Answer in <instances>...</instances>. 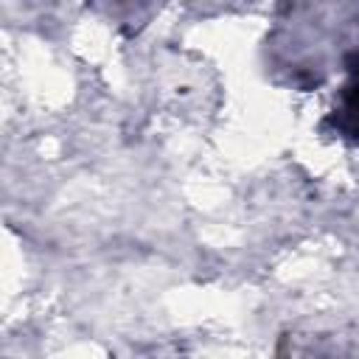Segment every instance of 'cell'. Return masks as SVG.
Returning <instances> with one entry per match:
<instances>
[{"mask_svg": "<svg viewBox=\"0 0 359 359\" xmlns=\"http://www.w3.org/2000/svg\"><path fill=\"white\" fill-rule=\"evenodd\" d=\"M345 118H348L351 129L359 135V67L353 70V81L345 90Z\"/></svg>", "mask_w": 359, "mask_h": 359, "instance_id": "cell-1", "label": "cell"}]
</instances>
